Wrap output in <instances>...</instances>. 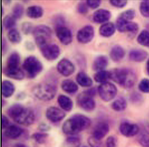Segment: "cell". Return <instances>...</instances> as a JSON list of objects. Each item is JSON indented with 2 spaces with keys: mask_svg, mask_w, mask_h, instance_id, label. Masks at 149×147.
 <instances>
[{
  "mask_svg": "<svg viewBox=\"0 0 149 147\" xmlns=\"http://www.w3.org/2000/svg\"><path fill=\"white\" fill-rule=\"evenodd\" d=\"M15 91V87L11 81L4 80L2 81L1 85V93L5 98L11 97Z\"/></svg>",
  "mask_w": 149,
  "mask_h": 147,
  "instance_id": "24",
  "label": "cell"
},
{
  "mask_svg": "<svg viewBox=\"0 0 149 147\" xmlns=\"http://www.w3.org/2000/svg\"><path fill=\"white\" fill-rule=\"evenodd\" d=\"M13 147H28L26 144L22 143H17L15 144Z\"/></svg>",
  "mask_w": 149,
  "mask_h": 147,
  "instance_id": "50",
  "label": "cell"
},
{
  "mask_svg": "<svg viewBox=\"0 0 149 147\" xmlns=\"http://www.w3.org/2000/svg\"><path fill=\"white\" fill-rule=\"evenodd\" d=\"M146 68H147V72L148 75H149V58L147 60V66H146Z\"/></svg>",
  "mask_w": 149,
  "mask_h": 147,
  "instance_id": "52",
  "label": "cell"
},
{
  "mask_svg": "<svg viewBox=\"0 0 149 147\" xmlns=\"http://www.w3.org/2000/svg\"><path fill=\"white\" fill-rule=\"evenodd\" d=\"M16 18L13 15H7L3 19V25L6 29H13L16 24Z\"/></svg>",
  "mask_w": 149,
  "mask_h": 147,
  "instance_id": "34",
  "label": "cell"
},
{
  "mask_svg": "<svg viewBox=\"0 0 149 147\" xmlns=\"http://www.w3.org/2000/svg\"><path fill=\"white\" fill-rule=\"evenodd\" d=\"M148 56L147 52L141 49H133L129 52V57L132 61L136 62H143Z\"/></svg>",
  "mask_w": 149,
  "mask_h": 147,
  "instance_id": "19",
  "label": "cell"
},
{
  "mask_svg": "<svg viewBox=\"0 0 149 147\" xmlns=\"http://www.w3.org/2000/svg\"><path fill=\"white\" fill-rule=\"evenodd\" d=\"M95 35L94 27L91 25H86L78 30L77 38L79 43L87 44L93 39Z\"/></svg>",
  "mask_w": 149,
  "mask_h": 147,
  "instance_id": "9",
  "label": "cell"
},
{
  "mask_svg": "<svg viewBox=\"0 0 149 147\" xmlns=\"http://www.w3.org/2000/svg\"><path fill=\"white\" fill-rule=\"evenodd\" d=\"M117 89L116 86L110 82L101 84L98 88V92L101 99L105 102L113 99L116 95Z\"/></svg>",
  "mask_w": 149,
  "mask_h": 147,
  "instance_id": "7",
  "label": "cell"
},
{
  "mask_svg": "<svg viewBox=\"0 0 149 147\" xmlns=\"http://www.w3.org/2000/svg\"><path fill=\"white\" fill-rule=\"evenodd\" d=\"M138 43L144 46H149V32L146 30L142 31L137 37Z\"/></svg>",
  "mask_w": 149,
  "mask_h": 147,
  "instance_id": "33",
  "label": "cell"
},
{
  "mask_svg": "<svg viewBox=\"0 0 149 147\" xmlns=\"http://www.w3.org/2000/svg\"><path fill=\"white\" fill-rule=\"evenodd\" d=\"M33 24L30 22H25L22 25V31L26 35L29 34L31 32H33Z\"/></svg>",
  "mask_w": 149,
  "mask_h": 147,
  "instance_id": "41",
  "label": "cell"
},
{
  "mask_svg": "<svg viewBox=\"0 0 149 147\" xmlns=\"http://www.w3.org/2000/svg\"><path fill=\"white\" fill-rule=\"evenodd\" d=\"M94 78L96 82L102 84L108 82L107 80L110 78V74L109 71L105 70L99 71L94 75Z\"/></svg>",
  "mask_w": 149,
  "mask_h": 147,
  "instance_id": "31",
  "label": "cell"
},
{
  "mask_svg": "<svg viewBox=\"0 0 149 147\" xmlns=\"http://www.w3.org/2000/svg\"><path fill=\"white\" fill-rule=\"evenodd\" d=\"M88 142L91 147H104L101 140L96 139L93 136L89 138Z\"/></svg>",
  "mask_w": 149,
  "mask_h": 147,
  "instance_id": "44",
  "label": "cell"
},
{
  "mask_svg": "<svg viewBox=\"0 0 149 147\" xmlns=\"http://www.w3.org/2000/svg\"><path fill=\"white\" fill-rule=\"evenodd\" d=\"M126 100L123 98H119L114 101L111 104V108L116 112H122L125 110L127 107Z\"/></svg>",
  "mask_w": 149,
  "mask_h": 147,
  "instance_id": "30",
  "label": "cell"
},
{
  "mask_svg": "<svg viewBox=\"0 0 149 147\" xmlns=\"http://www.w3.org/2000/svg\"><path fill=\"white\" fill-rule=\"evenodd\" d=\"M24 7L20 3L15 4L13 8V15L16 19L22 17L24 13Z\"/></svg>",
  "mask_w": 149,
  "mask_h": 147,
  "instance_id": "35",
  "label": "cell"
},
{
  "mask_svg": "<svg viewBox=\"0 0 149 147\" xmlns=\"http://www.w3.org/2000/svg\"><path fill=\"white\" fill-rule=\"evenodd\" d=\"M116 26L111 22H107L101 25L99 29L100 35L104 37L111 36L115 33Z\"/></svg>",
  "mask_w": 149,
  "mask_h": 147,
  "instance_id": "25",
  "label": "cell"
},
{
  "mask_svg": "<svg viewBox=\"0 0 149 147\" xmlns=\"http://www.w3.org/2000/svg\"><path fill=\"white\" fill-rule=\"evenodd\" d=\"M8 113L15 122L24 126L31 125L35 120L34 114L30 109L19 104L11 106Z\"/></svg>",
  "mask_w": 149,
  "mask_h": 147,
  "instance_id": "2",
  "label": "cell"
},
{
  "mask_svg": "<svg viewBox=\"0 0 149 147\" xmlns=\"http://www.w3.org/2000/svg\"><path fill=\"white\" fill-rule=\"evenodd\" d=\"M106 147H118V140L116 136H110L107 138Z\"/></svg>",
  "mask_w": 149,
  "mask_h": 147,
  "instance_id": "42",
  "label": "cell"
},
{
  "mask_svg": "<svg viewBox=\"0 0 149 147\" xmlns=\"http://www.w3.org/2000/svg\"><path fill=\"white\" fill-rule=\"evenodd\" d=\"M147 147H149V145H148V146H147Z\"/></svg>",
  "mask_w": 149,
  "mask_h": 147,
  "instance_id": "54",
  "label": "cell"
},
{
  "mask_svg": "<svg viewBox=\"0 0 149 147\" xmlns=\"http://www.w3.org/2000/svg\"><path fill=\"white\" fill-rule=\"evenodd\" d=\"M108 64V59L104 56H99L95 58L92 65L94 71L98 72L103 71L107 67Z\"/></svg>",
  "mask_w": 149,
  "mask_h": 147,
  "instance_id": "21",
  "label": "cell"
},
{
  "mask_svg": "<svg viewBox=\"0 0 149 147\" xmlns=\"http://www.w3.org/2000/svg\"><path fill=\"white\" fill-rule=\"evenodd\" d=\"M58 102L61 107L66 111H70L73 107L72 100L67 95H59L58 98Z\"/></svg>",
  "mask_w": 149,
  "mask_h": 147,
  "instance_id": "26",
  "label": "cell"
},
{
  "mask_svg": "<svg viewBox=\"0 0 149 147\" xmlns=\"http://www.w3.org/2000/svg\"><path fill=\"white\" fill-rule=\"evenodd\" d=\"M39 128L41 131H46L49 130L50 127L45 123H41L39 126Z\"/></svg>",
  "mask_w": 149,
  "mask_h": 147,
  "instance_id": "49",
  "label": "cell"
},
{
  "mask_svg": "<svg viewBox=\"0 0 149 147\" xmlns=\"http://www.w3.org/2000/svg\"><path fill=\"white\" fill-rule=\"evenodd\" d=\"M56 68L59 73L65 77L73 74L75 70L73 63L66 58L62 59L58 62Z\"/></svg>",
  "mask_w": 149,
  "mask_h": 147,
  "instance_id": "13",
  "label": "cell"
},
{
  "mask_svg": "<svg viewBox=\"0 0 149 147\" xmlns=\"http://www.w3.org/2000/svg\"><path fill=\"white\" fill-rule=\"evenodd\" d=\"M1 122H2V128L6 129L8 127L9 125V120L7 117L5 115L2 116V120H1Z\"/></svg>",
  "mask_w": 149,
  "mask_h": 147,
  "instance_id": "47",
  "label": "cell"
},
{
  "mask_svg": "<svg viewBox=\"0 0 149 147\" xmlns=\"http://www.w3.org/2000/svg\"><path fill=\"white\" fill-rule=\"evenodd\" d=\"M28 17L33 19L40 18L43 15L44 10L42 7L38 5H33L29 7L26 11Z\"/></svg>",
  "mask_w": 149,
  "mask_h": 147,
  "instance_id": "22",
  "label": "cell"
},
{
  "mask_svg": "<svg viewBox=\"0 0 149 147\" xmlns=\"http://www.w3.org/2000/svg\"><path fill=\"white\" fill-rule=\"evenodd\" d=\"M110 3L116 8H123L126 6L127 1H111Z\"/></svg>",
  "mask_w": 149,
  "mask_h": 147,
  "instance_id": "45",
  "label": "cell"
},
{
  "mask_svg": "<svg viewBox=\"0 0 149 147\" xmlns=\"http://www.w3.org/2000/svg\"><path fill=\"white\" fill-rule=\"evenodd\" d=\"M110 74L111 79L125 88H131L136 83V74L131 69L117 68L110 71Z\"/></svg>",
  "mask_w": 149,
  "mask_h": 147,
  "instance_id": "3",
  "label": "cell"
},
{
  "mask_svg": "<svg viewBox=\"0 0 149 147\" xmlns=\"http://www.w3.org/2000/svg\"><path fill=\"white\" fill-rule=\"evenodd\" d=\"M26 46L28 47V49H29V50H32L34 48L33 45L31 43H28V44L26 45Z\"/></svg>",
  "mask_w": 149,
  "mask_h": 147,
  "instance_id": "51",
  "label": "cell"
},
{
  "mask_svg": "<svg viewBox=\"0 0 149 147\" xmlns=\"http://www.w3.org/2000/svg\"><path fill=\"white\" fill-rule=\"evenodd\" d=\"M11 1H4V2L6 3V4H10V3H11Z\"/></svg>",
  "mask_w": 149,
  "mask_h": 147,
  "instance_id": "53",
  "label": "cell"
},
{
  "mask_svg": "<svg viewBox=\"0 0 149 147\" xmlns=\"http://www.w3.org/2000/svg\"><path fill=\"white\" fill-rule=\"evenodd\" d=\"M23 131V130L17 125H10L6 129L5 135L10 139H16L21 135Z\"/></svg>",
  "mask_w": 149,
  "mask_h": 147,
  "instance_id": "20",
  "label": "cell"
},
{
  "mask_svg": "<svg viewBox=\"0 0 149 147\" xmlns=\"http://www.w3.org/2000/svg\"><path fill=\"white\" fill-rule=\"evenodd\" d=\"M116 27L120 32H129L131 34H136L139 29L138 24L136 23L124 21L118 18L117 19Z\"/></svg>",
  "mask_w": 149,
  "mask_h": 147,
  "instance_id": "10",
  "label": "cell"
},
{
  "mask_svg": "<svg viewBox=\"0 0 149 147\" xmlns=\"http://www.w3.org/2000/svg\"><path fill=\"white\" fill-rule=\"evenodd\" d=\"M141 15L146 18H149V1H142L140 4Z\"/></svg>",
  "mask_w": 149,
  "mask_h": 147,
  "instance_id": "39",
  "label": "cell"
},
{
  "mask_svg": "<svg viewBox=\"0 0 149 147\" xmlns=\"http://www.w3.org/2000/svg\"><path fill=\"white\" fill-rule=\"evenodd\" d=\"M40 50L43 57L49 61L55 60L61 54V49L56 44H47Z\"/></svg>",
  "mask_w": 149,
  "mask_h": 147,
  "instance_id": "8",
  "label": "cell"
},
{
  "mask_svg": "<svg viewBox=\"0 0 149 147\" xmlns=\"http://www.w3.org/2000/svg\"><path fill=\"white\" fill-rule=\"evenodd\" d=\"M47 118L52 122L56 123L62 120L65 117L64 112L59 108L51 106L47 109Z\"/></svg>",
  "mask_w": 149,
  "mask_h": 147,
  "instance_id": "15",
  "label": "cell"
},
{
  "mask_svg": "<svg viewBox=\"0 0 149 147\" xmlns=\"http://www.w3.org/2000/svg\"><path fill=\"white\" fill-rule=\"evenodd\" d=\"M48 135L46 133H36L33 134L32 137L36 142L42 144L46 142Z\"/></svg>",
  "mask_w": 149,
  "mask_h": 147,
  "instance_id": "38",
  "label": "cell"
},
{
  "mask_svg": "<svg viewBox=\"0 0 149 147\" xmlns=\"http://www.w3.org/2000/svg\"><path fill=\"white\" fill-rule=\"evenodd\" d=\"M89 118L81 114L75 115L68 119L63 125V131L67 134L75 135L90 127Z\"/></svg>",
  "mask_w": 149,
  "mask_h": 147,
  "instance_id": "1",
  "label": "cell"
},
{
  "mask_svg": "<svg viewBox=\"0 0 149 147\" xmlns=\"http://www.w3.org/2000/svg\"><path fill=\"white\" fill-rule=\"evenodd\" d=\"M139 89L142 92L149 93V79H143L139 85Z\"/></svg>",
  "mask_w": 149,
  "mask_h": 147,
  "instance_id": "40",
  "label": "cell"
},
{
  "mask_svg": "<svg viewBox=\"0 0 149 147\" xmlns=\"http://www.w3.org/2000/svg\"><path fill=\"white\" fill-rule=\"evenodd\" d=\"M111 16V12L108 10L99 9L94 12L93 19L97 23H102L109 21Z\"/></svg>",
  "mask_w": 149,
  "mask_h": 147,
  "instance_id": "17",
  "label": "cell"
},
{
  "mask_svg": "<svg viewBox=\"0 0 149 147\" xmlns=\"http://www.w3.org/2000/svg\"><path fill=\"white\" fill-rule=\"evenodd\" d=\"M139 142L142 146L147 147L149 145V133L146 130H143L139 134Z\"/></svg>",
  "mask_w": 149,
  "mask_h": 147,
  "instance_id": "36",
  "label": "cell"
},
{
  "mask_svg": "<svg viewBox=\"0 0 149 147\" xmlns=\"http://www.w3.org/2000/svg\"><path fill=\"white\" fill-rule=\"evenodd\" d=\"M4 74L8 78L16 80H22L24 79L25 74L24 72L19 68H8L5 67Z\"/></svg>",
  "mask_w": 149,
  "mask_h": 147,
  "instance_id": "18",
  "label": "cell"
},
{
  "mask_svg": "<svg viewBox=\"0 0 149 147\" xmlns=\"http://www.w3.org/2000/svg\"><path fill=\"white\" fill-rule=\"evenodd\" d=\"M61 87L64 92L68 94L75 93L78 90L77 84L74 81L70 79L63 80L62 83Z\"/></svg>",
  "mask_w": 149,
  "mask_h": 147,
  "instance_id": "27",
  "label": "cell"
},
{
  "mask_svg": "<svg viewBox=\"0 0 149 147\" xmlns=\"http://www.w3.org/2000/svg\"><path fill=\"white\" fill-rule=\"evenodd\" d=\"M33 35L36 45L40 49L48 43L52 35L51 29L45 24H39L34 28Z\"/></svg>",
  "mask_w": 149,
  "mask_h": 147,
  "instance_id": "6",
  "label": "cell"
},
{
  "mask_svg": "<svg viewBox=\"0 0 149 147\" xmlns=\"http://www.w3.org/2000/svg\"><path fill=\"white\" fill-rule=\"evenodd\" d=\"M20 55L17 52H12L8 59L6 67L18 68L20 63Z\"/></svg>",
  "mask_w": 149,
  "mask_h": 147,
  "instance_id": "29",
  "label": "cell"
},
{
  "mask_svg": "<svg viewBox=\"0 0 149 147\" xmlns=\"http://www.w3.org/2000/svg\"><path fill=\"white\" fill-rule=\"evenodd\" d=\"M109 124L105 122H101L97 123L93 130V136L96 139L101 140L109 131Z\"/></svg>",
  "mask_w": 149,
  "mask_h": 147,
  "instance_id": "16",
  "label": "cell"
},
{
  "mask_svg": "<svg viewBox=\"0 0 149 147\" xmlns=\"http://www.w3.org/2000/svg\"><path fill=\"white\" fill-rule=\"evenodd\" d=\"M56 33L59 41L64 45H68L73 40L72 32L66 26H61L56 27Z\"/></svg>",
  "mask_w": 149,
  "mask_h": 147,
  "instance_id": "12",
  "label": "cell"
},
{
  "mask_svg": "<svg viewBox=\"0 0 149 147\" xmlns=\"http://www.w3.org/2000/svg\"><path fill=\"white\" fill-rule=\"evenodd\" d=\"M135 16V10L132 9H130L122 12L118 18L124 21H130L133 19Z\"/></svg>",
  "mask_w": 149,
  "mask_h": 147,
  "instance_id": "37",
  "label": "cell"
},
{
  "mask_svg": "<svg viewBox=\"0 0 149 147\" xmlns=\"http://www.w3.org/2000/svg\"><path fill=\"white\" fill-rule=\"evenodd\" d=\"M8 38L13 44H18L21 41L22 37L19 32L15 28L11 29L8 33Z\"/></svg>",
  "mask_w": 149,
  "mask_h": 147,
  "instance_id": "32",
  "label": "cell"
},
{
  "mask_svg": "<svg viewBox=\"0 0 149 147\" xmlns=\"http://www.w3.org/2000/svg\"><path fill=\"white\" fill-rule=\"evenodd\" d=\"M8 50V44L5 38H3L2 41V54L5 55Z\"/></svg>",
  "mask_w": 149,
  "mask_h": 147,
  "instance_id": "48",
  "label": "cell"
},
{
  "mask_svg": "<svg viewBox=\"0 0 149 147\" xmlns=\"http://www.w3.org/2000/svg\"><path fill=\"white\" fill-rule=\"evenodd\" d=\"M86 3L89 8L92 9H96L100 6L101 1H86Z\"/></svg>",
  "mask_w": 149,
  "mask_h": 147,
  "instance_id": "46",
  "label": "cell"
},
{
  "mask_svg": "<svg viewBox=\"0 0 149 147\" xmlns=\"http://www.w3.org/2000/svg\"><path fill=\"white\" fill-rule=\"evenodd\" d=\"M35 96L41 100L48 101L54 99L56 92V87L49 82L38 84L33 90Z\"/></svg>",
  "mask_w": 149,
  "mask_h": 147,
  "instance_id": "4",
  "label": "cell"
},
{
  "mask_svg": "<svg viewBox=\"0 0 149 147\" xmlns=\"http://www.w3.org/2000/svg\"><path fill=\"white\" fill-rule=\"evenodd\" d=\"M77 11L80 14H85L88 12V6L87 3L84 2H80L77 5Z\"/></svg>",
  "mask_w": 149,
  "mask_h": 147,
  "instance_id": "43",
  "label": "cell"
},
{
  "mask_svg": "<svg viewBox=\"0 0 149 147\" xmlns=\"http://www.w3.org/2000/svg\"><path fill=\"white\" fill-rule=\"evenodd\" d=\"M125 52L122 46L116 45L113 46L111 50L110 56L111 60L115 62H118L123 58Z\"/></svg>",
  "mask_w": 149,
  "mask_h": 147,
  "instance_id": "23",
  "label": "cell"
},
{
  "mask_svg": "<svg viewBox=\"0 0 149 147\" xmlns=\"http://www.w3.org/2000/svg\"><path fill=\"white\" fill-rule=\"evenodd\" d=\"M76 79L77 83L83 87H89L93 83L91 78L83 72L78 73Z\"/></svg>",
  "mask_w": 149,
  "mask_h": 147,
  "instance_id": "28",
  "label": "cell"
},
{
  "mask_svg": "<svg viewBox=\"0 0 149 147\" xmlns=\"http://www.w3.org/2000/svg\"><path fill=\"white\" fill-rule=\"evenodd\" d=\"M22 67L29 78H36L42 70L41 62L34 56L27 57L22 64Z\"/></svg>",
  "mask_w": 149,
  "mask_h": 147,
  "instance_id": "5",
  "label": "cell"
},
{
  "mask_svg": "<svg viewBox=\"0 0 149 147\" xmlns=\"http://www.w3.org/2000/svg\"><path fill=\"white\" fill-rule=\"evenodd\" d=\"M120 133L124 136L131 137L137 134L139 131V128L135 123L125 122L120 124L119 128Z\"/></svg>",
  "mask_w": 149,
  "mask_h": 147,
  "instance_id": "14",
  "label": "cell"
},
{
  "mask_svg": "<svg viewBox=\"0 0 149 147\" xmlns=\"http://www.w3.org/2000/svg\"><path fill=\"white\" fill-rule=\"evenodd\" d=\"M77 103L79 106L85 111H92L95 107V102L93 97L90 96L85 92L79 94L77 97Z\"/></svg>",
  "mask_w": 149,
  "mask_h": 147,
  "instance_id": "11",
  "label": "cell"
},
{
  "mask_svg": "<svg viewBox=\"0 0 149 147\" xmlns=\"http://www.w3.org/2000/svg\"><path fill=\"white\" fill-rule=\"evenodd\" d=\"M86 147V146H84V147Z\"/></svg>",
  "mask_w": 149,
  "mask_h": 147,
  "instance_id": "55",
  "label": "cell"
}]
</instances>
